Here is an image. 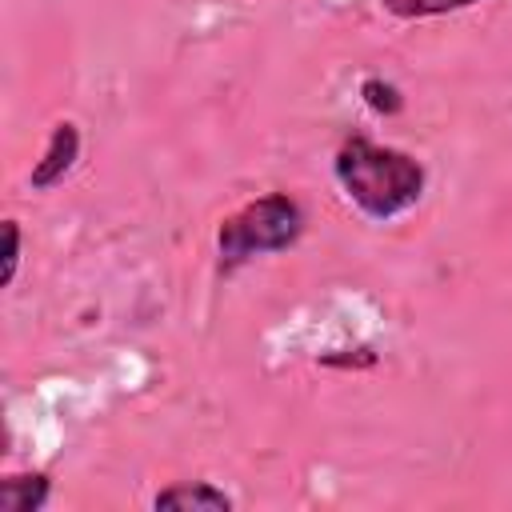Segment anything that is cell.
<instances>
[{
  "label": "cell",
  "instance_id": "5b68a950",
  "mask_svg": "<svg viewBox=\"0 0 512 512\" xmlns=\"http://www.w3.org/2000/svg\"><path fill=\"white\" fill-rule=\"evenodd\" d=\"M52 492V480L44 472H20L0 484V508L4 512H40Z\"/></svg>",
  "mask_w": 512,
  "mask_h": 512
},
{
  "label": "cell",
  "instance_id": "6da1fadb",
  "mask_svg": "<svg viewBox=\"0 0 512 512\" xmlns=\"http://www.w3.org/2000/svg\"><path fill=\"white\" fill-rule=\"evenodd\" d=\"M332 172L348 200L372 216V220H392L408 212L424 196V164L400 148L372 144L368 136H348L332 160Z\"/></svg>",
  "mask_w": 512,
  "mask_h": 512
},
{
  "label": "cell",
  "instance_id": "ba28073f",
  "mask_svg": "<svg viewBox=\"0 0 512 512\" xmlns=\"http://www.w3.org/2000/svg\"><path fill=\"white\" fill-rule=\"evenodd\" d=\"M324 368H372L376 364V352L372 348H336V352H324L320 356Z\"/></svg>",
  "mask_w": 512,
  "mask_h": 512
},
{
  "label": "cell",
  "instance_id": "7a4b0ae2",
  "mask_svg": "<svg viewBox=\"0 0 512 512\" xmlns=\"http://www.w3.org/2000/svg\"><path fill=\"white\" fill-rule=\"evenodd\" d=\"M300 232H304V208L288 192H268L220 224L216 232L220 272H236L240 264L264 252H284L300 240Z\"/></svg>",
  "mask_w": 512,
  "mask_h": 512
},
{
  "label": "cell",
  "instance_id": "3957f363",
  "mask_svg": "<svg viewBox=\"0 0 512 512\" xmlns=\"http://www.w3.org/2000/svg\"><path fill=\"white\" fill-rule=\"evenodd\" d=\"M76 156H80V132H76V124H72V120H60V124L52 128V136H48V148H44V156L32 164V176H28V184H32L36 192H44V188L60 184V180L72 172Z\"/></svg>",
  "mask_w": 512,
  "mask_h": 512
},
{
  "label": "cell",
  "instance_id": "52a82bcc",
  "mask_svg": "<svg viewBox=\"0 0 512 512\" xmlns=\"http://www.w3.org/2000/svg\"><path fill=\"white\" fill-rule=\"evenodd\" d=\"M360 96H364V104H368L376 116H396V112L404 108L400 88H396L392 80H380V76H368V80L360 84Z\"/></svg>",
  "mask_w": 512,
  "mask_h": 512
},
{
  "label": "cell",
  "instance_id": "8992f818",
  "mask_svg": "<svg viewBox=\"0 0 512 512\" xmlns=\"http://www.w3.org/2000/svg\"><path fill=\"white\" fill-rule=\"evenodd\" d=\"M392 16L400 20H424V16H444V12H460L476 0H380Z\"/></svg>",
  "mask_w": 512,
  "mask_h": 512
},
{
  "label": "cell",
  "instance_id": "9c48e42d",
  "mask_svg": "<svg viewBox=\"0 0 512 512\" xmlns=\"http://www.w3.org/2000/svg\"><path fill=\"white\" fill-rule=\"evenodd\" d=\"M16 264H20V228L16 220H4V272H0L4 288L16 280Z\"/></svg>",
  "mask_w": 512,
  "mask_h": 512
},
{
  "label": "cell",
  "instance_id": "277c9868",
  "mask_svg": "<svg viewBox=\"0 0 512 512\" xmlns=\"http://www.w3.org/2000/svg\"><path fill=\"white\" fill-rule=\"evenodd\" d=\"M152 508H172V512H228L232 508V496L224 488H212L208 480H196V484H172V488H160L152 496Z\"/></svg>",
  "mask_w": 512,
  "mask_h": 512
}]
</instances>
